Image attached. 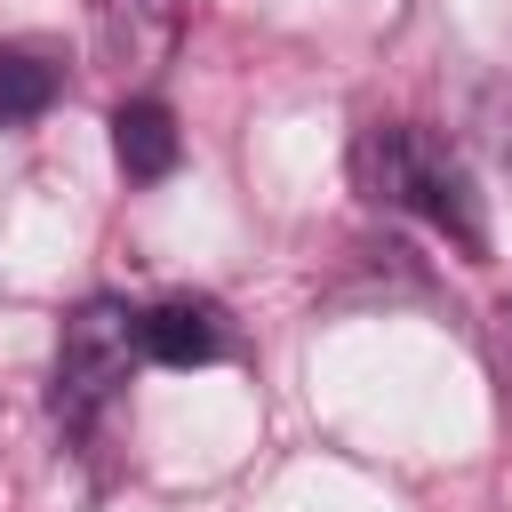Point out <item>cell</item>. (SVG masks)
<instances>
[{
  "label": "cell",
  "mask_w": 512,
  "mask_h": 512,
  "mask_svg": "<svg viewBox=\"0 0 512 512\" xmlns=\"http://www.w3.org/2000/svg\"><path fill=\"white\" fill-rule=\"evenodd\" d=\"M144 368V344H136V304L120 296H88L80 312H64L56 328V376H48V416L64 432H88L120 392L128 376Z\"/></svg>",
  "instance_id": "obj_2"
},
{
  "label": "cell",
  "mask_w": 512,
  "mask_h": 512,
  "mask_svg": "<svg viewBox=\"0 0 512 512\" xmlns=\"http://www.w3.org/2000/svg\"><path fill=\"white\" fill-rule=\"evenodd\" d=\"M64 96V56L48 40H0V128H32Z\"/></svg>",
  "instance_id": "obj_6"
},
{
  "label": "cell",
  "mask_w": 512,
  "mask_h": 512,
  "mask_svg": "<svg viewBox=\"0 0 512 512\" xmlns=\"http://www.w3.org/2000/svg\"><path fill=\"white\" fill-rule=\"evenodd\" d=\"M352 184H360V200L408 208V216H424L432 232H448L472 264L488 256V216H480L472 168L448 152V136H432V128H416V120H368V128L352 136Z\"/></svg>",
  "instance_id": "obj_1"
},
{
  "label": "cell",
  "mask_w": 512,
  "mask_h": 512,
  "mask_svg": "<svg viewBox=\"0 0 512 512\" xmlns=\"http://www.w3.org/2000/svg\"><path fill=\"white\" fill-rule=\"evenodd\" d=\"M496 360H504V392H512V296H504V312H496Z\"/></svg>",
  "instance_id": "obj_7"
},
{
  "label": "cell",
  "mask_w": 512,
  "mask_h": 512,
  "mask_svg": "<svg viewBox=\"0 0 512 512\" xmlns=\"http://www.w3.org/2000/svg\"><path fill=\"white\" fill-rule=\"evenodd\" d=\"M136 344H144L152 368H208V360L232 352V328L208 296H160V304L136 312Z\"/></svg>",
  "instance_id": "obj_4"
},
{
  "label": "cell",
  "mask_w": 512,
  "mask_h": 512,
  "mask_svg": "<svg viewBox=\"0 0 512 512\" xmlns=\"http://www.w3.org/2000/svg\"><path fill=\"white\" fill-rule=\"evenodd\" d=\"M184 40V0H96V56L120 80H152Z\"/></svg>",
  "instance_id": "obj_3"
},
{
  "label": "cell",
  "mask_w": 512,
  "mask_h": 512,
  "mask_svg": "<svg viewBox=\"0 0 512 512\" xmlns=\"http://www.w3.org/2000/svg\"><path fill=\"white\" fill-rule=\"evenodd\" d=\"M112 160L128 184H160L176 160H184V136H176V112L160 96H120L112 104Z\"/></svg>",
  "instance_id": "obj_5"
}]
</instances>
